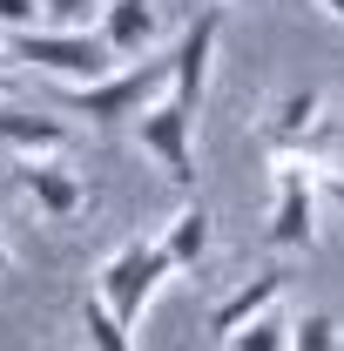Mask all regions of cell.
Here are the masks:
<instances>
[{
  "mask_svg": "<svg viewBox=\"0 0 344 351\" xmlns=\"http://www.w3.org/2000/svg\"><path fill=\"white\" fill-rule=\"evenodd\" d=\"M7 61H14V54H7V41H0V75H7Z\"/></svg>",
  "mask_w": 344,
  "mask_h": 351,
  "instance_id": "44dd1931",
  "label": "cell"
},
{
  "mask_svg": "<svg viewBox=\"0 0 344 351\" xmlns=\"http://www.w3.org/2000/svg\"><path fill=\"white\" fill-rule=\"evenodd\" d=\"M263 149L277 162H310L317 149H331V115H324V88H291L277 101V115L263 122Z\"/></svg>",
  "mask_w": 344,
  "mask_h": 351,
  "instance_id": "8992f818",
  "label": "cell"
},
{
  "mask_svg": "<svg viewBox=\"0 0 344 351\" xmlns=\"http://www.w3.org/2000/svg\"><path fill=\"white\" fill-rule=\"evenodd\" d=\"M75 129L61 115H41V108H0V149H14L21 162H61L68 156Z\"/></svg>",
  "mask_w": 344,
  "mask_h": 351,
  "instance_id": "9c48e42d",
  "label": "cell"
},
{
  "mask_svg": "<svg viewBox=\"0 0 344 351\" xmlns=\"http://www.w3.org/2000/svg\"><path fill=\"white\" fill-rule=\"evenodd\" d=\"M291 351H344V331L331 311H304L291 324Z\"/></svg>",
  "mask_w": 344,
  "mask_h": 351,
  "instance_id": "2e32d148",
  "label": "cell"
},
{
  "mask_svg": "<svg viewBox=\"0 0 344 351\" xmlns=\"http://www.w3.org/2000/svg\"><path fill=\"white\" fill-rule=\"evenodd\" d=\"M291 324L297 317H284V311H270V317H257L250 331H236L223 351H291Z\"/></svg>",
  "mask_w": 344,
  "mask_h": 351,
  "instance_id": "9a60e30c",
  "label": "cell"
},
{
  "mask_svg": "<svg viewBox=\"0 0 344 351\" xmlns=\"http://www.w3.org/2000/svg\"><path fill=\"white\" fill-rule=\"evenodd\" d=\"M14 61H27L34 75H47L54 88H95L108 82L122 61L108 54V41L101 34H61V27H34V34H14V47H7Z\"/></svg>",
  "mask_w": 344,
  "mask_h": 351,
  "instance_id": "7a4b0ae2",
  "label": "cell"
},
{
  "mask_svg": "<svg viewBox=\"0 0 344 351\" xmlns=\"http://www.w3.org/2000/svg\"><path fill=\"white\" fill-rule=\"evenodd\" d=\"M317 203H324V182L310 162H277L270 182V243L277 250H310L317 243Z\"/></svg>",
  "mask_w": 344,
  "mask_h": 351,
  "instance_id": "5b68a950",
  "label": "cell"
},
{
  "mask_svg": "<svg viewBox=\"0 0 344 351\" xmlns=\"http://www.w3.org/2000/svg\"><path fill=\"white\" fill-rule=\"evenodd\" d=\"M21 189H27V203L41 210L47 223H68L75 210H82V176L61 169V162H21Z\"/></svg>",
  "mask_w": 344,
  "mask_h": 351,
  "instance_id": "8fae6325",
  "label": "cell"
},
{
  "mask_svg": "<svg viewBox=\"0 0 344 351\" xmlns=\"http://www.w3.org/2000/svg\"><path fill=\"white\" fill-rule=\"evenodd\" d=\"M162 257H169V270H196V263L210 257V210L203 203H182L169 223H162Z\"/></svg>",
  "mask_w": 344,
  "mask_h": 351,
  "instance_id": "7c38bea8",
  "label": "cell"
},
{
  "mask_svg": "<svg viewBox=\"0 0 344 351\" xmlns=\"http://www.w3.org/2000/svg\"><path fill=\"white\" fill-rule=\"evenodd\" d=\"M317 7H324V14H331V21L344 27V0H317Z\"/></svg>",
  "mask_w": 344,
  "mask_h": 351,
  "instance_id": "d6986e66",
  "label": "cell"
},
{
  "mask_svg": "<svg viewBox=\"0 0 344 351\" xmlns=\"http://www.w3.org/2000/svg\"><path fill=\"white\" fill-rule=\"evenodd\" d=\"M7 270H14V250H7V243H0V277H7Z\"/></svg>",
  "mask_w": 344,
  "mask_h": 351,
  "instance_id": "ffe728a7",
  "label": "cell"
},
{
  "mask_svg": "<svg viewBox=\"0 0 344 351\" xmlns=\"http://www.w3.org/2000/svg\"><path fill=\"white\" fill-rule=\"evenodd\" d=\"M41 27V0H0V34H34Z\"/></svg>",
  "mask_w": 344,
  "mask_h": 351,
  "instance_id": "e0dca14e",
  "label": "cell"
},
{
  "mask_svg": "<svg viewBox=\"0 0 344 351\" xmlns=\"http://www.w3.org/2000/svg\"><path fill=\"white\" fill-rule=\"evenodd\" d=\"M162 277H169L162 243H142V237H129L115 257L101 263V277H95V298L115 311V324H122V331H135V324H142V311H149V298L162 291Z\"/></svg>",
  "mask_w": 344,
  "mask_h": 351,
  "instance_id": "3957f363",
  "label": "cell"
},
{
  "mask_svg": "<svg viewBox=\"0 0 344 351\" xmlns=\"http://www.w3.org/2000/svg\"><path fill=\"white\" fill-rule=\"evenodd\" d=\"M95 34L108 41V54H115L122 68H135V61H149L156 41H162V7H156V0H108V14H101Z\"/></svg>",
  "mask_w": 344,
  "mask_h": 351,
  "instance_id": "ba28073f",
  "label": "cell"
},
{
  "mask_svg": "<svg viewBox=\"0 0 344 351\" xmlns=\"http://www.w3.org/2000/svg\"><path fill=\"white\" fill-rule=\"evenodd\" d=\"M108 14V0H41V27H61V34H95Z\"/></svg>",
  "mask_w": 344,
  "mask_h": 351,
  "instance_id": "5bb4252c",
  "label": "cell"
},
{
  "mask_svg": "<svg viewBox=\"0 0 344 351\" xmlns=\"http://www.w3.org/2000/svg\"><path fill=\"white\" fill-rule=\"evenodd\" d=\"M82 338H88V351H135V331H122L115 311L101 304L95 291L82 298Z\"/></svg>",
  "mask_w": 344,
  "mask_h": 351,
  "instance_id": "4fadbf2b",
  "label": "cell"
},
{
  "mask_svg": "<svg viewBox=\"0 0 344 351\" xmlns=\"http://www.w3.org/2000/svg\"><path fill=\"white\" fill-rule=\"evenodd\" d=\"M135 149L169 176L175 189H196V115H189L175 95H162V101L135 122Z\"/></svg>",
  "mask_w": 344,
  "mask_h": 351,
  "instance_id": "277c9868",
  "label": "cell"
},
{
  "mask_svg": "<svg viewBox=\"0 0 344 351\" xmlns=\"http://www.w3.org/2000/svg\"><path fill=\"white\" fill-rule=\"evenodd\" d=\"M169 88H175V68L149 54V61H135V68H115L108 82H95V88H61V101H68L75 115H88L95 129H115V122L135 129Z\"/></svg>",
  "mask_w": 344,
  "mask_h": 351,
  "instance_id": "6da1fadb",
  "label": "cell"
},
{
  "mask_svg": "<svg viewBox=\"0 0 344 351\" xmlns=\"http://www.w3.org/2000/svg\"><path fill=\"white\" fill-rule=\"evenodd\" d=\"M277 304H284V270H257L250 284H236V291L210 311V338H216V345H230L236 331H250V324L270 317Z\"/></svg>",
  "mask_w": 344,
  "mask_h": 351,
  "instance_id": "30bf717a",
  "label": "cell"
},
{
  "mask_svg": "<svg viewBox=\"0 0 344 351\" xmlns=\"http://www.w3.org/2000/svg\"><path fill=\"white\" fill-rule=\"evenodd\" d=\"M216 41H223V21L216 14H196L189 27H182V41H175V54H169V68H175V101L196 115L203 108V88H210V68H216Z\"/></svg>",
  "mask_w": 344,
  "mask_h": 351,
  "instance_id": "52a82bcc",
  "label": "cell"
},
{
  "mask_svg": "<svg viewBox=\"0 0 344 351\" xmlns=\"http://www.w3.org/2000/svg\"><path fill=\"white\" fill-rule=\"evenodd\" d=\"M317 182H324V196H331V203H338V210H344V169H331V176H317Z\"/></svg>",
  "mask_w": 344,
  "mask_h": 351,
  "instance_id": "ac0fdd59",
  "label": "cell"
}]
</instances>
